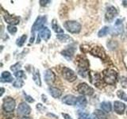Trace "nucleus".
<instances>
[{
	"label": "nucleus",
	"instance_id": "1",
	"mask_svg": "<svg viewBox=\"0 0 127 119\" xmlns=\"http://www.w3.org/2000/svg\"><path fill=\"white\" fill-rule=\"evenodd\" d=\"M76 64L78 66V73L83 77H86L89 74V61L84 56H78L76 58Z\"/></svg>",
	"mask_w": 127,
	"mask_h": 119
},
{
	"label": "nucleus",
	"instance_id": "2",
	"mask_svg": "<svg viewBox=\"0 0 127 119\" xmlns=\"http://www.w3.org/2000/svg\"><path fill=\"white\" fill-rule=\"evenodd\" d=\"M118 73L113 69L107 68L103 71V80L109 85H114L117 82Z\"/></svg>",
	"mask_w": 127,
	"mask_h": 119
},
{
	"label": "nucleus",
	"instance_id": "3",
	"mask_svg": "<svg viewBox=\"0 0 127 119\" xmlns=\"http://www.w3.org/2000/svg\"><path fill=\"white\" fill-rule=\"evenodd\" d=\"M47 21V17L46 16H39V17L36 19V21L34 22V24L32 26V29H31V33H32V36L33 37H31L30 42V43H33L34 41V33L36 31H40L41 29L44 28V25Z\"/></svg>",
	"mask_w": 127,
	"mask_h": 119
},
{
	"label": "nucleus",
	"instance_id": "4",
	"mask_svg": "<svg viewBox=\"0 0 127 119\" xmlns=\"http://www.w3.org/2000/svg\"><path fill=\"white\" fill-rule=\"evenodd\" d=\"M90 53L92 56H94V57H96L99 59L102 60L103 61H107L109 60V57L106 54L104 49L101 46H98V45L94 46L90 50Z\"/></svg>",
	"mask_w": 127,
	"mask_h": 119
},
{
	"label": "nucleus",
	"instance_id": "5",
	"mask_svg": "<svg viewBox=\"0 0 127 119\" xmlns=\"http://www.w3.org/2000/svg\"><path fill=\"white\" fill-rule=\"evenodd\" d=\"M64 27L71 33H79L81 30V25L76 21H67L64 23Z\"/></svg>",
	"mask_w": 127,
	"mask_h": 119
},
{
	"label": "nucleus",
	"instance_id": "6",
	"mask_svg": "<svg viewBox=\"0 0 127 119\" xmlns=\"http://www.w3.org/2000/svg\"><path fill=\"white\" fill-rule=\"evenodd\" d=\"M16 106L15 100L11 97H6L3 99L2 103V108L4 111H6L7 113H10L12 111H14Z\"/></svg>",
	"mask_w": 127,
	"mask_h": 119
},
{
	"label": "nucleus",
	"instance_id": "7",
	"mask_svg": "<svg viewBox=\"0 0 127 119\" xmlns=\"http://www.w3.org/2000/svg\"><path fill=\"white\" fill-rule=\"evenodd\" d=\"M62 76L68 82H74L77 79V75L75 73V71L67 67H63Z\"/></svg>",
	"mask_w": 127,
	"mask_h": 119
},
{
	"label": "nucleus",
	"instance_id": "8",
	"mask_svg": "<svg viewBox=\"0 0 127 119\" xmlns=\"http://www.w3.org/2000/svg\"><path fill=\"white\" fill-rule=\"evenodd\" d=\"M77 91L82 95H92L94 89L86 83H81L77 86Z\"/></svg>",
	"mask_w": 127,
	"mask_h": 119
},
{
	"label": "nucleus",
	"instance_id": "9",
	"mask_svg": "<svg viewBox=\"0 0 127 119\" xmlns=\"http://www.w3.org/2000/svg\"><path fill=\"white\" fill-rule=\"evenodd\" d=\"M117 14H118V10L116 8L113 6H108L105 14V21L108 22H113V20L117 16Z\"/></svg>",
	"mask_w": 127,
	"mask_h": 119
},
{
	"label": "nucleus",
	"instance_id": "10",
	"mask_svg": "<svg viewBox=\"0 0 127 119\" xmlns=\"http://www.w3.org/2000/svg\"><path fill=\"white\" fill-rule=\"evenodd\" d=\"M4 18V20H5V22L9 24L10 26H16L19 24L20 22V18L19 17H17V16H14V15H10L9 14H6L5 15L3 16Z\"/></svg>",
	"mask_w": 127,
	"mask_h": 119
},
{
	"label": "nucleus",
	"instance_id": "11",
	"mask_svg": "<svg viewBox=\"0 0 127 119\" xmlns=\"http://www.w3.org/2000/svg\"><path fill=\"white\" fill-rule=\"evenodd\" d=\"M75 50H76V48H75L74 45H69V46L66 47V49H64L61 52V54L66 59L69 60H70L71 59V57H73Z\"/></svg>",
	"mask_w": 127,
	"mask_h": 119
},
{
	"label": "nucleus",
	"instance_id": "12",
	"mask_svg": "<svg viewBox=\"0 0 127 119\" xmlns=\"http://www.w3.org/2000/svg\"><path fill=\"white\" fill-rule=\"evenodd\" d=\"M18 114L21 115H28L31 112V108L30 106L26 102H22L20 103L18 107Z\"/></svg>",
	"mask_w": 127,
	"mask_h": 119
},
{
	"label": "nucleus",
	"instance_id": "13",
	"mask_svg": "<svg viewBox=\"0 0 127 119\" xmlns=\"http://www.w3.org/2000/svg\"><path fill=\"white\" fill-rule=\"evenodd\" d=\"M88 75H89V79H90L91 82L93 84L96 85L97 87L102 84V81H101V79H102L101 76L98 73L94 72V71H91V72L88 74Z\"/></svg>",
	"mask_w": 127,
	"mask_h": 119
},
{
	"label": "nucleus",
	"instance_id": "14",
	"mask_svg": "<svg viewBox=\"0 0 127 119\" xmlns=\"http://www.w3.org/2000/svg\"><path fill=\"white\" fill-rule=\"evenodd\" d=\"M62 102L66 105L75 106V105H76L77 98L72 94H67V95H65V96L62 98Z\"/></svg>",
	"mask_w": 127,
	"mask_h": 119
},
{
	"label": "nucleus",
	"instance_id": "15",
	"mask_svg": "<svg viewBox=\"0 0 127 119\" xmlns=\"http://www.w3.org/2000/svg\"><path fill=\"white\" fill-rule=\"evenodd\" d=\"M44 77H45V81L48 84H52V83H54L56 80V75L53 73V71H51L50 69H48L45 71Z\"/></svg>",
	"mask_w": 127,
	"mask_h": 119
},
{
	"label": "nucleus",
	"instance_id": "16",
	"mask_svg": "<svg viewBox=\"0 0 127 119\" xmlns=\"http://www.w3.org/2000/svg\"><path fill=\"white\" fill-rule=\"evenodd\" d=\"M38 36L40 38L43 39L44 41H49V39L51 37V31L48 27H44L43 29H41L39 32Z\"/></svg>",
	"mask_w": 127,
	"mask_h": 119
},
{
	"label": "nucleus",
	"instance_id": "17",
	"mask_svg": "<svg viewBox=\"0 0 127 119\" xmlns=\"http://www.w3.org/2000/svg\"><path fill=\"white\" fill-rule=\"evenodd\" d=\"M114 110L118 114H122L126 110V105L123 102L115 101L114 102Z\"/></svg>",
	"mask_w": 127,
	"mask_h": 119
},
{
	"label": "nucleus",
	"instance_id": "18",
	"mask_svg": "<svg viewBox=\"0 0 127 119\" xmlns=\"http://www.w3.org/2000/svg\"><path fill=\"white\" fill-rule=\"evenodd\" d=\"M123 32V26H122V20L118 19L114 24L113 29V34H120Z\"/></svg>",
	"mask_w": 127,
	"mask_h": 119
},
{
	"label": "nucleus",
	"instance_id": "19",
	"mask_svg": "<svg viewBox=\"0 0 127 119\" xmlns=\"http://www.w3.org/2000/svg\"><path fill=\"white\" fill-rule=\"evenodd\" d=\"M91 119H107V118L103 111L100 110H95L91 115Z\"/></svg>",
	"mask_w": 127,
	"mask_h": 119
},
{
	"label": "nucleus",
	"instance_id": "20",
	"mask_svg": "<svg viewBox=\"0 0 127 119\" xmlns=\"http://www.w3.org/2000/svg\"><path fill=\"white\" fill-rule=\"evenodd\" d=\"M49 94L55 98H59L62 94L61 90L57 88V87H49Z\"/></svg>",
	"mask_w": 127,
	"mask_h": 119
},
{
	"label": "nucleus",
	"instance_id": "21",
	"mask_svg": "<svg viewBox=\"0 0 127 119\" xmlns=\"http://www.w3.org/2000/svg\"><path fill=\"white\" fill-rule=\"evenodd\" d=\"M13 77L9 71H3L1 74V82L2 83H10L13 81Z\"/></svg>",
	"mask_w": 127,
	"mask_h": 119
},
{
	"label": "nucleus",
	"instance_id": "22",
	"mask_svg": "<svg viewBox=\"0 0 127 119\" xmlns=\"http://www.w3.org/2000/svg\"><path fill=\"white\" fill-rule=\"evenodd\" d=\"M52 28H53V30L55 33H57V34L59 33L62 34L64 33V30L61 29V27L60 26V25L57 23V20H55V19H53V22H52Z\"/></svg>",
	"mask_w": 127,
	"mask_h": 119
},
{
	"label": "nucleus",
	"instance_id": "23",
	"mask_svg": "<svg viewBox=\"0 0 127 119\" xmlns=\"http://www.w3.org/2000/svg\"><path fill=\"white\" fill-rule=\"evenodd\" d=\"M57 38L61 42H71L73 41L72 38H71L70 36L62 33V34H57Z\"/></svg>",
	"mask_w": 127,
	"mask_h": 119
},
{
	"label": "nucleus",
	"instance_id": "24",
	"mask_svg": "<svg viewBox=\"0 0 127 119\" xmlns=\"http://www.w3.org/2000/svg\"><path fill=\"white\" fill-rule=\"evenodd\" d=\"M100 107L106 113H110L112 110V105L110 102H102L100 104Z\"/></svg>",
	"mask_w": 127,
	"mask_h": 119
},
{
	"label": "nucleus",
	"instance_id": "25",
	"mask_svg": "<svg viewBox=\"0 0 127 119\" xmlns=\"http://www.w3.org/2000/svg\"><path fill=\"white\" fill-rule=\"evenodd\" d=\"M87 104V98L84 96H79L77 98V102H76V106L80 107V108H85Z\"/></svg>",
	"mask_w": 127,
	"mask_h": 119
},
{
	"label": "nucleus",
	"instance_id": "26",
	"mask_svg": "<svg viewBox=\"0 0 127 119\" xmlns=\"http://www.w3.org/2000/svg\"><path fill=\"white\" fill-rule=\"evenodd\" d=\"M33 81L35 82L36 84L39 87H41V75H40V73H39V70L37 69L34 71V72L33 74Z\"/></svg>",
	"mask_w": 127,
	"mask_h": 119
},
{
	"label": "nucleus",
	"instance_id": "27",
	"mask_svg": "<svg viewBox=\"0 0 127 119\" xmlns=\"http://www.w3.org/2000/svg\"><path fill=\"white\" fill-rule=\"evenodd\" d=\"M110 31V28L108 26H103L102 29L98 31V36L99 37H105V36L107 35V33H109Z\"/></svg>",
	"mask_w": 127,
	"mask_h": 119
},
{
	"label": "nucleus",
	"instance_id": "28",
	"mask_svg": "<svg viewBox=\"0 0 127 119\" xmlns=\"http://www.w3.org/2000/svg\"><path fill=\"white\" fill-rule=\"evenodd\" d=\"M26 39H27V35H26V34H23V35L22 36V37H20L17 40V41H16V44H17V45H18V46L22 47V46H23L24 44L26 43Z\"/></svg>",
	"mask_w": 127,
	"mask_h": 119
},
{
	"label": "nucleus",
	"instance_id": "29",
	"mask_svg": "<svg viewBox=\"0 0 127 119\" xmlns=\"http://www.w3.org/2000/svg\"><path fill=\"white\" fill-rule=\"evenodd\" d=\"M24 85V80L22 79H17L13 83V86L16 88H21Z\"/></svg>",
	"mask_w": 127,
	"mask_h": 119
},
{
	"label": "nucleus",
	"instance_id": "30",
	"mask_svg": "<svg viewBox=\"0 0 127 119\" xmlns=\"http://www.w3.org/2000/svg\"><path fill=\"white\" fill-rule=\"evenodd\" d=\"M78 118H79V119H91L90 115L87 113L84 112V111H79Z\"/></svg>",
	"mask_w": 127,
	"mask_h": 119
},
{
	"label": "nucleus",
	"instance_id": "31",
	"mask_svg": "<svg viewBox=\"0 0 127 119\" xmlns=\"http://www.w3.org/2000/svg\"><path fill=\"white\" fill-rule=\"evenodd\" d=\"M117 95H118V97L119 98L122 99V100L125 101V102H127V94L123 90H118Z\"/></svg>",
	"mask_w": 127,
	"mask_h": 119
},
{
	"label": "nucleus",
	"instance_id": "32",
	"mask_svg": "<svg viewBox=\"0 0 127 119\" xmlns=\"http://www.w3.org/2000/svg\"><path fill=\"white\" fill-rule=\"evenodd\" d=\"M14 75H15V77L17 78V79H26V73H25V71H17V72H15L14 73Z\"/></svg>",
	"mask_w": 127,
	"mask_h": 119
},
{
	"label": "nucleus",
	"instance_id": "33",
	"mask_svg": "<svg viewBox=\"0 0 127 119\" xmlns=\"http://www.w3.org/2000/svg\"><path fill=\"white\" fill-rule=\"evenodd\" d=\"M21 66H22V63H16L15 64L12 65L10 67V69L15 73V72H17V71H20L19 69H20V67H21Z\"/></svg>",
	"mask_w": 127,
	"mask_h": 119
},
{
	"label": "nucleus",
	"instance_id": "34",
	"mask_svg": "<svg viewBox=\"0 0 127 119\" xmlns=\"http://www.w3.org/2000/svg\"><path fill=\"white\" fill-rule=\"evenodd\" d=\"M7 30L10 34H15L16 32H17V28L14 26H7Z\"/></svg>",
	"mask_w": 127,
	"mask_h": 119
},
{
	"label": "nucleus",
	"instance_id": "35",
	"mask_svg": "<svg viewBox=\"0 0 127 119\" xmlns=\"http://www.w3.org/2000/svg\"><path fill=\"white\" fill-rule=\"evenodd\" d=\"M24 96H25L26 100L27 102H34V99L32 98L31 96H30V95H27V94H26L25 93H24Z\"/></svg>",
	"mask_w": 127,
	"mask_h": 119
},
{
	"label": "nucleus",
	"instance_id": "36",
	"mask_svg": "<svg viewBox=\"0 0 127 119\" xmlns=\"http://www.w3.org/2000/svg\"><path fill=\"white\" fill-rule=\"evenodd\" d=\"M49 3H51V1H40V4L41 6H47Z\"/></svg>",
	"mask_w": 127,
	"mask_h": 119
},
{
	"label": "nucleus",
	"instance_id": "37",
	"mask_svg": "<svg viewBox=\"0 0 127 119\" xmlns=\"http://www.w3.org/2000/svg\"><path fill=\"white\" fill-rule=\"evenodd\" d=\"M62 116L64 117V119H72V118H71V117L70 116V115H69V114H67L62 113Z\"/></svg>",
	"mask_w": 127,
	"mask_h": 119
},
{
	"label": "nucleus",
	"instance_id": "38",
	"mask_svg": "<svg viewBox=\"0 0 127 119\" xmlns=\"http://www.w3.org/2000/svg\"><path fill=\"white\" fill-rule=\"evenodd\" d=\"M21 119H32V118H30V117H23V118H22Z\"/></svg>",
	"mask_w": 127,
	"mask_h": 119
},
{
	"label": "nucleus",
	"instance_id": "39",
	"mask_svg": "<svg viewBox=\"0 0 127 119\" xmlns=\"http://www.w3.org/2000/svg\"><path fill=\"white\" fill-rule=\"evenodd\" d=\"M123 5L124 6H127V1H123Z\"/></svg>",
	"mask_w": 127,
	"mask_h": 119
},
{
	"label": "nucleus",
	"instance_id": "40",
	"mask_svg": "<svg viewBox=\"0 0 127 119\" xmlns=\"http://www.w3.org/2000/svg\"><path fill=\"white\" fill-rule=\"evenodd\" d=\"M3 93H4V89H3V88H2V92H1V95H2V94H3Z\"/></svg>",
	"mask_w": 127,
	"mask_h": 119
},
{
	"label": "nucleus",
	"instance_id": "41",
	"mask_svg": "<svg viewBox=\"0 0 127 119\" xmlns=\"http://www.w3.org/2000/svg\"><path fill=\"white\" fill-rule=\"evenodd\" d=\"M126 114H127V110H126Z\"/></svg>",
	"mask_w": 127,
	"mask_h": 119
}]
</instances>
